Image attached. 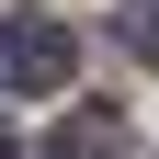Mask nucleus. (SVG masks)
<instances>
[{"label":"nucleus","mask_w":159,"mask_h":159,"mask_svg":"<svg viewBox=\"0 0 159 159\" xmlns=\"http://www.w3.org/2000/svg\"><path fill=\"white\" fill-rule=\"evenodd\" d=\"M0 68L23 80V91H68V68H80V34L34 11V23H11V34H0Z\"/></svg>","instance_id":"f257e3e1"},{"label":"nucleus","mask_w":159,"mask_h":159,"mask_svg":"<svg viewBox=\"0 0 159 159\" xmlns=\"http://www.w3.org/2000/svg\"><path fill=\"white\" fill-rule=\"evenodd\" d=\"M114 148H125L114 114H68V125H57V159H114Z\"/></svg>","instance_id":"f03ea898"},{"label":"nucleus","mask_w":159,"mask_h":159,"mask_svg":"<svg viewBox=\"0 0 159 159\" xmlns=\"http://www.w3.org/2000/svg\"><path fill=\"white\" fill-rule=\"evenodd\" d=\"M114 34H125V57L159 68V0H125V23H114Z\"/></svg>","instance_id":"7ed1b4c3"},{"label":"nucleus","mask_w":159,"mask_h":159,"mask_svg":"<svg viewBox=\"0 0 159 159\" xmlns=\"http://www.w3.org/2000/svg\"><path fill=\"white\" fill-rule=\"evenodd\" d=\"M0 159H11V136H0Z\"/></svg>","instance_id":"20e7f679"}]
</instances>
